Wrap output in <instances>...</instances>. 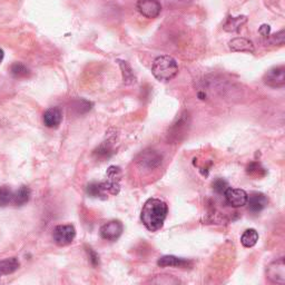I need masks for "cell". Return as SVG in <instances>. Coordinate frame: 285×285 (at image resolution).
<instances>
[{
	"label": "cell",
	"instance_id": "8992f818",
	"mask_svg": "<svg viewBox=\"0 0 285 285\" xmlns=\"http://www.w3.org/2000/svg\"><path fill=\"white\" fill-rule=\"evenodd\" d=\"M266 276L272 283H285V262L283 258L272 262V263L267 266Z\"/></svg>",
	"mask_w": 285,
	"mask_h": 285
},
{
	"label": "cell",
	"instance_id": "d4e9b609",
	"mask_svg": "<svg viewBox=\"0 0 285 285\" xmlns=\"http://www.w3.org/2000/svg\"><path fill=\"white\" fill-rule=\"evenodd\" d=\"M14 193L7 186H3L0 187V207L7 206L10 203H13Z\"/></svg>",
	"mask_w": 285,
	"mask_h": 285
},
{
	"label": "cell",
	"instance_id": "ba28073f",
	"mask_svg": "<svg viewBox=\"0 0 285 285\" xmlns=\"http://www.w3.org/2000/svg\"><path fill=\"white\" fill-rule=\"evenodd\" d=\"M162 160V155L157 153L156 150L146 149L138 156L137 163L139 166L146 168V170H155V168L161 166Z\"/></svg>",
	"mask_w": 285,
	"mask_h": 285
},
{
	"label": "cell",
	"instance_id": "5b68a950",
	"mask_svg": "<svg viewBox=\"0 0 285 285\" xmlns=\"http://www.w3.org/2000/svg\"><path fill=\"white\" fill-rule=\"evenodd\" d=\"M136 7L139 14L148 19L157 18L162 11L160 0H137Z\"/></svg>",
	"mask_w": 285,
	"mask_h": 285
},
{
	"label": "cell",
	"instance_id": "603a6c76",
	"mask_svg": "<svg viewBox=\"0 0 285 285\" xmlns=\"http://www.w3.org/2000/svg\"><path fill=\"white\" fill-rule=\"evenodd\" d=\"M92 104L88 101L83 100V98H77L72 103V108L76 112V114H85L87 112H89L91 109Z\"/></svg>",
	"mask_w": 285,
	"mask_h": 285
},
{
	"label": "cell",
	"instance_id": "ffe728a7",
	"mask_svg": "<svg viewBox=\"0 0 285 285\" xmlns=\"http://www.w3.org/2000/svg\"><path fill=\"white\" fill-rule=\"evenodd\" d=\"M10 74L17 79H24L30 76V71H29V68H27L24 64L15 62L10 67Z\"/></svg>",
	"mask_w": 285,
	"mask_h": 285
},
{
	"label": "cell",
	"instance_id": "5bb4252c",
	"mask_svg": "<svg viewBox=\"0 0 285 285\" xmlns=\"http://www.w3.org/2000/svg\"><path fill=\"white\" fill-rule=\"evenodd\" d=\"M62 120V113L59 107H51L44 113V124L48 129H57Z\"/></svg>",
	"mask_w": 285,
	"mask_h": 285
},
{
	"label": "cell",
	"instance_id": "8fae6325",
	"mask_svg": "<svg viewBox=\"0 0 285 285\" xmlns=\"http://www.w3.org/2000/svg\"><path fill=\"white\" fill-rule=\"evenodd\" d=\"M188 124H189V116L187 113H184L171 127V132L168 134L170 139H174L175 142L181 141L182 138L181 136H184L186 132H187Z\"/></svg>",
	"mask_w": 285,
	"mask_h": 285
},
{
	"label": "cell",
	"instance_id": "9c48e42d",
	"mask_svg": "<svg viewBox=\"0 0 285 285\" xmlns=\"http://www.w3.org/2000/svg\"><path fill=\"white\" fill-rule=\"evenodd\" d=\"M124 226L120 220H110L101 228V236L106 241H116L123 234Z\"/></svg>",
	"mask_w": 285,
	"mask_h": 285
},
{
	"label": "cell",
	"instance_id": "3957f363",
	"mask_svg": "<svg viewBox=\"0 0 285 285\" xmlns=\"http://www.w3.org/2000/svg\"><path fill=\"white\" fill-rule=\"evenodd\" d=\"M121 172L117 166H110L107 171V181L101 183L106 195H117L120 189Z\"/></svg>",
	"mask_w": 285,
	"mask_h": 285
},
{
	"label": "cell",
	"instance_id": "2e32d148",
	"mask_svg": "<svg viewBox=\"0 0 285 285\" xmlns=\"http://www.w3.org/2000/svg\"><path fill=\"white\" fill-rule=\"evenodd\" d=\"M31 196V191L26 185H22L19 187V189L14 193L13 197V203L16 206H22L25 205L26 203L29 202Z\"/></svg>",
	"mask_w": 285,
	"mask_h": 285
},
{
	"label": "cell",
	"instance_id": "e0dca14e",
	"mask_svg": "<svg viewBox=\"0 0 285 285\" xmlns=\"http://www.w3.org/2000/svg\"><path fill=\"white\" fill-rule=\"evenodd\" d=\"M19 266H20L19 261L16 258L0 261V276L11 274V273H14L18 270Z\"/></svg>",
	"mask_w": 285,
	"mask_h": 285
},
{
	"label": "cell",
	"instance_id": "52a82bcc",
	"mask_svg": "<svg viewBox=\"0 0 285 285\" xmlns=\"http://www.w3.org/2000/svg\"><path fill=\"white\" fill-rule=\"evenodd\" d=\"M263 80L267 86L273 88H281L285 85V67L277 66L271 68L265 73Z\"/></svg>",
	"mask_w": 285,
	"mask_h": 285
},
{
	"label": "cell",
	"instance_id": "7a4b0ae2",
	"mask_svg": "<svg viewBox=\"0 0 285 285\" xmlns=\"http://www.w3.org/2000/svg\"><path fill=\"white\" fill-rule=\"evenodd\" d=\"M152 73L160 81H170L178 74V65L173 57L164 55L157 57L153 62Z\"/></svg>",
	"mask_w": 285,
	"mask_h": 285
},
{
	"label": "cell",
	"instance_id": "83f0119b",
	"mask_svg": "<svg viewBox=\"0 0 285 285\" xmlns=\"http://www.w3.org/2000/svg\"><path fill=\"white\" fill-rule=\"evenodd\" d=\"M228 187H229V184L223 178L215 179L214 183H213V188L218 194H224V192L226 191V188H228Z\"/></svg>",
	"mask_w": 285,
	"mask_h": 285
},
{
	"label": "cell",
	"instance_id": "d6986e66",
	"mask_svg": "<svg viewBox=\"0 0 285 285\" xmlns=\"http://www.w3.org/2000/svg\"><path fill=\"white\" fill-rule=\"evenodd\" d=\"M259 241V233L257 230L254 229H248L246 230L241 236V243L244 247H253L257 245Z\"/></svg>",
	"mask_w": 285,
	"mask_h": 285
},
{
	"label": "cell",
	"instance_id": "cb8c5ba5",
	"mask_svg": "<svg viewBox=\"0 0 285 285\" xmlns=\"http://www.w3.org/2000/svg\"><path fill=\"white\" fill-rule=\"evenodd\" d=\"M246 173L248 174V175H251L253 177H257V178L263 177V176L266 175L265 168L258 162H252L251 164H249L246 167Z\"/></svg>",
	"mask_w": 285,
	"mask_h": 285
},
{
	"label": "cell",
	"instance_id": "44dd1931",
	"mask_svg": "<svg viewBox=\"0 0 285 285\" xmlns=\"http://www.w3.org/2000/svg\"><path fill=\"white\" fill-rule=\"evenodd\" d=\"M113 154H114L113 145H112V142H110V141L104 142L102 145H100V147H97L94 150V155L100 160L109 159V157L112 156Z\"/></svg>",
	"mask_w": 285,
	"mask_h": 285
},
{
	"label": "cell",
	"instance_id": "7c38bea8",
	"mask_svg": "<svg viewBox=\"0 0 285 285\" xmlns=\"http://www.w3.org/2000/svg\"><path fill=\"white\" fill-rule=\"evenodd\" d=\"M246 204L248 205V211L260 213L269 204V199L263 193H252L247 196Z\"/></svg>",
	"mask_w": 285,
	"mask_h": 285
},
{
	"label": "cell",
	"instance_id": "ac0fdd59",
	"mask_svg": "<svg viewBox=\"0 0 285 285\" xmlns=\"http://www.w3.org/2000/svg\"><path fill=\"white\" fill-rule=\"evenodd\" d=\"M246 17L245 16H238V17H229L228 20L224 24V30L229 33H234L238 31L241 27L246 22Z\"/></svg>",
	"mask_w": 285,
	"mask_h": 285
},
{
	"label": "cell",
	"instance_id": "4fadbf2b",
	"mask_svg": "<svg viewBox=\"0 0 285 285\" xmlns=\"http://www.w3.org/2000/svg\"><path fill=\"white\" fill-rule=\"evenodd\" d=\"M157 265L161 267H181V269H187L193 265V262L183 258H177L174 255H165L157 261Z\"/></svg>",
	"mask_w": 285,
	"mask_h": 285
},
{
	"label": "cell",
	"instance_id": "4316f807",
	"mask_svg": "<svg viewBox=\"0 0 285 285\" xmlns=\"http://www.w3.org/2000/svg\"><path fill=\"white\" fill-rule=\"evenodd\" d=\"M152 283L156 284H178L181 283V281L177 280L172 275H157L154 280L150 281Z\"/></svg>",
	"mask_w": 285,
	"mask_h": 285
},
{
	"label": "cell",
	"instance_id": "277c9868",
	"mask_svg": "<svg viewBox=\"0 0 285 285\" xmlns=\"http://www.w3.org/2000/svg\"><path fill=\"white\" fill-rule=\"evenodd\" d=\"M76 237V230L71 224L58 225L52 232V238L58 246H67Z\"/></svg>",
	"mask_w": 285,
	"mask_h": 285
},
{
	"label": "cell",
	"instance_id": "4dcf8cb0",
	"mask_svg": "<svg viewBox=\"0 0 285 285\" xmlns=\"http://www.w3.org/2000/svg\"><path fill=\"white\" fill-rule=\"evenodd\" d=\"M270 31H271V28L269 25H262V27L260 28V34L265 38H269Z\"/></svg>",
	"mask_w": 285,
	"mask_h": 285
},
{
	"label": "cell",
	"instance_id": "f1b7e54d",
	"mask_svg": "<svg viewBox=\"0 0 285 285\" xmlns=\"http://www.w3.org/2000/svg\"><path fill=\"white\" fill-rule=\"evenodd\" d=\"M284 30H281L280 33H277L270 38V42L272 45H284Z\"/></svg>",
	"mask_w": 285,
	"mask_h": 285
},
{
	"label": "cell",
	"instance_id": "f546056e",
	"mask_svg": "<svg viewBox=\"0 0 285 285\" xmlns=\"http://www.w3.org/2000/svg\"><path fill=\"white\" fill-rule=\"evenodd\" d=\"M87 253H88L89 261L92 265L94 266L100 265V257H98V254L94 251V249L90 247H87Z\"/></svg>",
	"mask_w": 285,
	"mask_h": 285
},
{
	"label": "cell",
	"instance_id": "30bf717a",
	"mask_svg": "<svg viewBox=\"0 0 285 285\" xmlns=\"http://www.w3.org/2000/svg\"><path fill=\"white\" fill-rule=\"evenodd\" d=\"M247 193L241 188H232L228 187L224 192V197L226 202L233 207H242L246 205L247 202Z\"/></svg>",
	"mask_w": 285,
	"mask_h": 285
},
{
	"label": "cell",
	"instance_id": "6da1fadb",
	"mask_svg": "<svg viewBox=\"0 0 285 285\" xmlns=\"http://www.w3.org/2000/svg\"><path fill=\"white\" fill-rule=\"evenodd\" d=\"M167 204L160 199H149L143 205L141 212V220L150 232H156L163 228L167 217Z\"/></svg>",
	"mask_w": 285,
	"mask_h": 285
},
{
	"label": "cell",
	"instance_id": "484cf974",
	"mask_svg": "<svg viewBox=\"0 0 285 285\" xmlns=\"http://www.w3.org/2000/svg\"><path fill=\"white\" fill-rule=\"evenodd\" d=\"M87 194L91 197H100V199H106L107 195L104 193L101 183H91L87 186Z\"/></svg>",
	"mask_w": 285,
	"mask_h": 285
},
{
	"label": "cell",
	"instance_id": "9a60e30c",
	"mask_svg": "<svg viewBox=\"0 0 285 285\" xmlns=\"http://www.w3.org/2000/svg\"><path fill=\"white\" fill-rule=\"evenodd\" d=\"M229 47L232 51L249 52V54H253V52L255 51L254 45L251 40H248L246 38H242V37L232 39L229 43Z\"/></svg>",
	"mask_w": 285,
	"mask_h": 285
},
{
	"label": "cell",
	"instance_id": "1f68e13d",
	"mask_svg": "<svg viewBox=\"0 0 285 285\" xmlns=\"http://www.w3.org/2000/svg\"><path fill=\"white\" fill-rule=\"evenodd\" d=\"M4 56H5V54H4V50H3V49H0V62L3 61V59H4Z\"/></svg>",
	"mask_w": 285,
	"mask_h": 285
},
{
	"label": "cell",
	"instance_id": "7402d4cb",
	"mask_svg": "<svg viewBox=\"0 0 285 285\" xmlns=\"http://www.w3.org/2000/svg\"><path fill=\"white\" fill-rule=\"evenodd\" d=\"M119 66H120V69H121V74H123L124 84L130 85V84L135 83L136 78H135V76H134L133 69H132L131 66L129 65V62L119 60Z\"/></svg>",
	"mask_w": 285,
	"mask_h": 285
}]
</instances>
